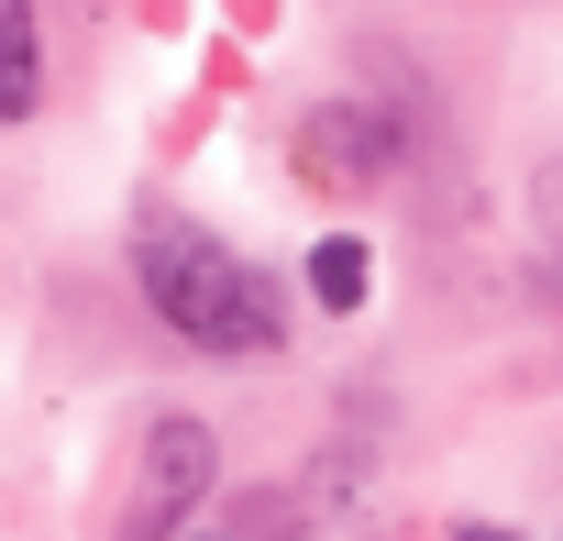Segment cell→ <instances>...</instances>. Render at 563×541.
Masks as SVG:
<instances>
[{
    "label": "cell",
    "instance_id": "obj_1",
    "mask_svg": "<svg viewBox=\"0 0 563 541\" xmlns=\"http://www.w3.org/2000/svg\"><path fill=\"white\" fill-rule=\"evenodd\" d=\"M133 277H144V310L199 343V354H265L288 332V299H276L265 265H243L210 221H177V210H144L133 221Z\"/></svg>",
    "mask_w": 563,
    "mask_h": 541
},
{
    "label": "cell",
    "instance_id": "obj_2",
    "mask_svg": "<svg viewBox=\"0 0 563 541\" xmlns=\"http://www.w3.org/2000/svg\"><path fill=\"white\" fill-rule=\"evenodd\" d=\"M210 475H221V442H210V420H155L144 431V453H133V497H122V541H166L199 497H210Z\"/></svg>",
    "mask_w": 563,
    "mask_h": 541
},
{
    "label": "cell",
    "instance_id": "obj_3",
    "mask_svg": "<svg viewBox=\"0 0 563 541\" xmlns=\"http://www.w3.org/2000/svg\"><path fill=\"white\" fill-rule=\"evenodd\" d=\"M398 122L387 111H365V100H321V111H299V177L310 188H332V199H365V188H387L398 177Z\"/></svg>",
    "mask_w": 563,
    "mask_h": 541
},
{
    "label": "cell",
    "instance_id": "obj_4",
    "mask_svg": "<svg viewBox=\"0 0 563 541\" xmlns=\"http://www.w3.org/2000/svg\"><path fill=\"white\" fill-rule=\"evenodd\" d=\"M45 100V23L34 0H0V122H23Z\"/></svg>",
    "mask_w": 563,
    "mask_h": 541
},
{
    "label": "cell",
    "instance_id": "obj_5",
    "mask_svg": "<svg viewBox=\"0 0 563 541\" xmlns=\"http://www.w3.org/2000/svg\"><path fill=\"white\" fill-rule=\"evenodd\" d=\"M365 277H376V254L354 232H321L310 243V310H365Z\"/></svg>",
    "mask_w": 563,
    "mask_h": 541
},
{
    "label": "cell",
    "instance_id": "obj_6",
    "mask_svg": "<svg viewBox=\"0 0 563 541\" xmlns=\"http://www.w3.org/2000/svg\"><path fill=\"white\" fill-rule=\"evenodd\" d=\"M530 243H541L552 288H563V155H541V166H530Z\"/></svg>",
    "mask_w": 563,
    "mask_h": 541
},
{
    "label": "cell",
    "instance_id": "obj_7",
    "mask_svg": "<svg viewBox=\"0 0 563 541\" xmlns=\"http://www.w3.org/2000/svg\"><path fill=\"white\" fill-rule=\"evenodd\" d=\"M464 541H508V530H464Z\"/></svg>",
    "mask_w": 563,
    "mask_h": 541
}]
</instances>
